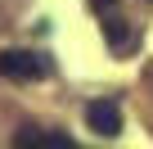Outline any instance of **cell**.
Masks as SVG:
<instances>
[{"label":"cell","instance_id":"cell-1","mask_svg":"<svg viewBox=\"0 0 153 149\" xmlns=\"http://www.w3.org/2000/svg\"><path fill=\"white\" fill-rule=\"evenodd\" d=\"M50 72H54L50 59L36 50H0V77H9V82H41Z\"/></svg>","mask_w":153,"mask_h":149},{"label":"cell","instance_id":"cell-2","mask_svg":"<svg viewBox=\"0 0 153 149\" xmlns=\"http://www.w3.org/2000/svg\"><path fill=\"white\" fill-rule=\"evenodd\" d=\"M86 127H90L95 136L113 140V136L122 131V109H117V100H90V104H86Z\"/></svg>","mask_w":153,"mask_h":149},{"label":"cell","instance_id":"cell-3","mask_svg":"<svg viewBox=\"0 0 153 149\" xmlns=\"http://www.w3.org/2000/svg\"><path fill=\"white\" fill-rule=\"evenodd\" d=\"M14 145L18 149H76V140L68 131H36V127H23L14 136Z\"/></svg>","mask_w":153,"mask_h":149},{"label":"cell","instance_id":"cell-4","mask_svg":"<svg viewBox=\"0 0 153 149\" xmlns=\"http://www.w3.org/2000/svg\"><path fill=\"white\" fill-rule=\"evenodd\" d=\"M104 41L113 50H131L135 45V32L126 27V18H104Z\"/></svg>","mask_w":153,"mask_h":149},{"label":"cell","instance_id":"cell-5","mask_svg":"<svg viewBox=\"0 0 153 149\" xmlns=\"http://www.w3.org/2000/svg\"><path fill=\"white\" fill-rule=\"evenodd\" d=\"M113 5H117V0H90V9H95V14H108Z\"/></svg>","mask_w":153,"mask_h":149}]
</instances>
